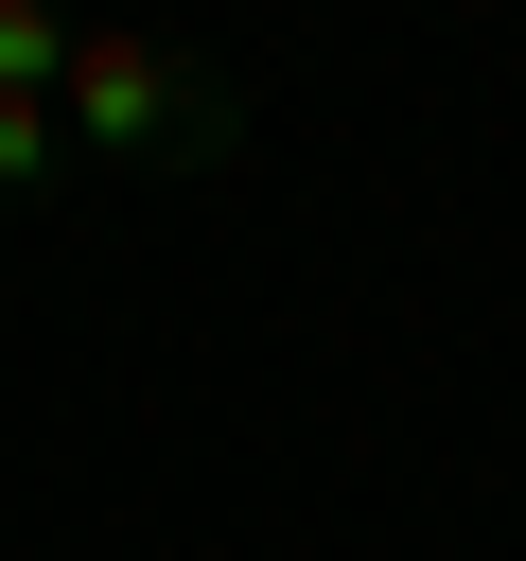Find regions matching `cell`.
Segmentation results:
<instances>
[{"label":"cell","mask_w":526,"mask_h":561,"mask_svg":"<svg viewBox=\"0 0 526 561\" xmlns=\"http://www.w3.org/2000/svg\"><path fill=\"white\" fill-rule=\"evenodd\" d=\"M70 175V123H53V88H0V210H35Z\"/></svg>","instance_id":"cell-2"},{"label":"cell","mask_w":526,"mask_h":561,"mask_svg":"<svg viewBox=\"0 0 526 561\" xmlns=\"http://www.w3.org/2000/svg\"><path fill=\"white\" fill-rule=\"evenodd\" d=\"M70 0H0V88H70Z\"/></svg>","instance_id":"cell-3"},{"label":"cell","mask_w":526,"mask_h":561,"mask_svg":"<svg viewBox=\"0 0 526 561\" xmlns=\"http://www.w3.org/2000/svg\"><path fill=\"white\" fill-rule=\"evenodd\" d=\"M53 123H70V158H105V175H228V158H245V88H228L193 35H140V18H88V35H70Z\"/></svg>","instance_id":"cell-1"}]
</instances>
